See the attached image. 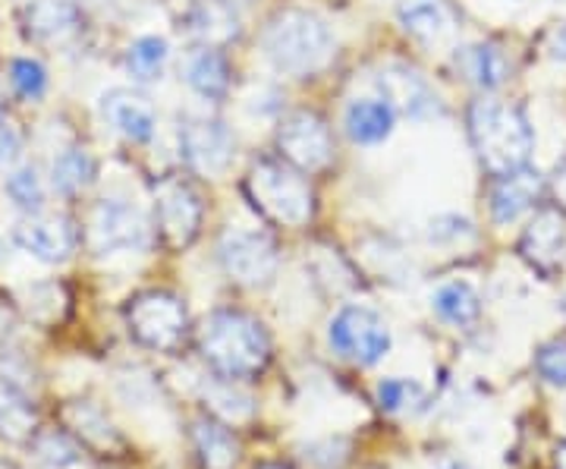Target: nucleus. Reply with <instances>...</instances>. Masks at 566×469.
<instances>
[{
	"mask_svg": "<svg viewBox=\"0 0 566 469\" xmlns=\"http://www.w3.org/2000/svg\"><path fill=\"white\" fill-rule=\"evenodd\" d=\"M199 350L218 378L245 382V378L262 375L268 366L271 337L259 319L237 312V309H218L202 322Z\"/></svg>",
	"mask_w": 566,
	"mask_h": 469,
	"instance_id": "nucleus-1",
	"label": "nucleus"
},
{
	"mask_svg": "<svg viewBox=\"0 0 566 469\" xmlns=\"http://www.w3.org/2000/svg\"><path fill=\"white\" fill-rule=\"evenodd\" d=\"M469 139L491 177H506L526 167L535 133L520 107L482 98L469 107Z\"/></svg>",
	"mask_w": 566,
	"mask_h": 469,
	"instance_id": "nucleus-2",
	"label": "nucleus"
},
{
	"mask_svg": "<svg viewBox=\"0 0 566 469\" xmlns=\"http://www.w3.org/2000/svg\"><path fill=\"white\" fill-rule=\"evenodd\" d=\"M245 196L264 221L277 227H305L315 218V192L303 170L286 161L262 158L245 174Z\"/></svg>",
	"mask_w": 566,
	"mask_h": 469,
	"instance_id": "nucleus-3",
	"label": "nucleus"
},
{
	"mask_svg": "<svg viewBox=\"0 0 566 469\" xmlns=\"http://www.w3.org/2000/svg\"><path fill=\"white\" fill-rule=\"evenodd\" d=\"M264 51L281 73L308 76L334 58V39L322 17L308 10H281L264 29Z\"/></svg>",
	"mask_w": 566,
	"mask_h": 469,
	"instance_id": "nucleus-4",
	"label": "nucleus"
},
{
	"mask_svg": "<svg viewBox=\"0 0 566 469\" xmlns=\"http://www.w3.org/2000/svg\"><path fill=\"white\" fill-rule=\"evenodd\" d=\"M126 325L133 341L155 353H177L189 331V312L177 293L167 290H145L129 300Z\"/></svg>",
	"mask_w": 566,
	"mask_h": 469,
	"instance_id": "nucleus-5",
	"label": "nucleus"
},
{
	"mask_svg": "<svg viewBox=\"0 0 566 469\" xmlns=\"http://www.w3.org/2000/svg\"><path fill=\"white\" fill-rule=\"evenodd\" d=\"M334 353L356 366H375L390 353V331L378 312L365 306H344L327 327Z\"/></svg>",
	"mask_w": 566,
	"mask_h": 469,
	"instance_id": "nucleus-6",
	"label": "nucleus"
},
{
	"mask_svg": "<svg viewBox=\"0 0 566 469\" xmlns=\"http://www.w3.org/2000/svg\"><path fill=\"white\" fill-rule=\"evenodd\" d=\"M218 256H221L223 271L243 286H268L281 268L277 246L262 230L230 227L221 237Z\"/></svg>",
	"mask_w": 566,
	"mask_h": 469,
	"instance_id": "nucleus-7",
	"label": "nucleus"
},
{
	"mask_svg": "<svg viewBox=\"0 0 566 469\" xmlns=\"http://www.w3.org/2000/svg\"><path fill=\"white\" fill-rule=\"evenodd\" d=\"M202 199L182 177H164L155 186V227L167 249L180 252L199 237L202 227Z\"/></svg>",
	"mask_w": 566,
	"mask_h": 469,
	"instance_id": "nucleus-8",
	"label": "nucleus"
},
{
	"mask_svg": "<svg viewBox=\"0 0 566 469\" xmlns=\"http://www.w3.org/2000/svg\"><path fill=\"white\" fill-rule=\"evenodd\" d=\"M148 218L123 199H102L88 218V246L95 256L139 252L148 246Z\"/></svg>",
	"mask_w": 566,
	"mask_h": 469,
	"instance_id": "nucleus-9",
	"label": "nucleus"
},
{
	"mask_svg": "<svg viewBox=\"0 0 566 469\" xmlns=\"http://www.w3.org/2000/svg\"><path fill=\"white\" fill-rule=\"evenodd\" d=\"M277 152L290 167L303 174H318L334 161L331 126L315 111H296L277 129Z\"/></svg>",
	"mask_w": 566,
	"mask_h": 469,
	"instance_id": "nucleus-10",
	"label": "nucleus"
},
{
	"mask_svg": "<svg viewBox=\"0 0 566 469\" xmlns=\"http://www.w3.org/2000/svg\"><path fill=\"white\" fill-rule=\"evenodd\" d=\"M180 152L202 177H221L233 161V136L214 117H186L180 123Z\"/></svg>",
	"mask_w": 566,
	"mask_h": 469,
	"instance_id": "nucleus-11",
	"label": "nucleus"
},
{
	"mask_svg": "<svg viewBox=\"0 0 566 469\" xmlns=\"http://www.w3.org/2000/svg\"><path fill=\"white\" fill-rule=\"evenodd\" d=\"M520 252L528 265L535 268L542 278H554L566 256V218L564 208L545 205L535 211V218L528 221L520 240Z\"/></svg>",
	"mask_w": 566,
	"mask_h": 469,
	"instance_id": "nucleus-12",
	"label": "nucleus"
},
{
	"mask_svg": "<svg viewBox=\"0 0 566 469\" xmlns=\"http://www.w3.org/2000/svg\"><path fill=\"white\" fill-rule=\"evenodd\" d=\"M381 102L394 107V114H403L409 121H431L441 114V98L438 92L424 82L422 73L409 66H387L378 76Z\"/></svg>",
	"mask_w": 566,
	"mask_h": 469,
	"instance_id": "nucleus-13",
	"label": "nucleus"
},
{
	"mask_svg": "<svg viewBox=\"0 0 566 469\" xmlns=\"http://www.w3.org/2000/svg\"><path fill=\"white\" fill-rule=\"evenodd\" d=\"M13 240L22 252L35 256L39 262L57 265L63 259H70V252L76 246V230L66 218H57V215H29L25 221L17 225Z\"/></svg>",
	"mask_w": 566,
	"mask_h": 469,
	"instance_id": "nucleus-14",
	"label": "nucleus"
},
{
	"mask_svg": "<svg viewBox=\"0 0 566 469\" xmlns=\"http://www.w3.org/2000/svg\"><path fill=\"white\" fill-rule=\"evenodd\" d=\"M102 117L129 143H148L155 136V107L136 88H111L102 95Z\"/></svg>",
	"mask_w": 566,
	"mask_h": 469,
	"instance_id": "nucleus-15",
	"label": "nucleus"
},
{
	"mask_svg": "<svg viewBox=\"0 0 566 469\" xmlns=\"http://www.w3.org/2000/svg\"><path fill=\"white\" fill-rule=\"evenodd\" d=\"M397 17L406 32L428 48L450 44L460 32V20L447 0H400Z\"/></svg>",
	"mask_w": 566,
	"mask_h": 469,
	"instance_id": "nucleus-16",
	"label": "nucleus"
},
{
	"mask_svg": "<svg viewBox=\"0 0 566 469\" xmlns=\"http://www.w3.org/2000/svg\"><path fill=\"white\" fill-rule=\"evenodd\" d=\"M542 196V174L532 167H520L506 177H497V184L491 189V218L494 225H513L516 218H523L532 205Z\"/></svg>",
	"mask_w": 566,
	"mask_h": 469,
	"instance_id": "nucleus-17",
	"label": "nucleus"
},
{
	"mask_svg": "<svg viewBox=\"0 0 566 469\" xmlns=\"http://www.w3.org/2000/svg\"><path fill=\"white\" fill-rule=\"evenodd\" d=\"M182 22L189 35L202 41L205 48H223L240 39V17L227 0H192Z\"/></svg>",
	"mask_w": 566,
	"mask_h": 469,
	"instance_id": "nucleus-18",
	"label": "nucleus"
},
{
	"mask_svg": "<svg viewBox=\"0 0 566 469\" xmlns=\"http://www.w3.org/2000/svg\"><path fill=\"white\" fill-rule=\"evenodd\" d=\"M61 423L70 435H76L82 445L95 450H111L120 445V435L104 416V409L92 400H73L61 407Z\"/></svg>",
	"mask_w": 566,
	"mask_h": 469,
	"instance_id": "nucleus-19",
	"label": "nucleus"
},
{
	"mask_svg": "<svg viewBox=\"0 0 566 469\" xmlns=\"http://www.w3.org/2000/svg\"><path fill=\"white\" fill-rule=\"evenodd\" d=\"M189 438H192V448L202 469H237L240 463V441L218 419H208V416L196 419Z\"/></svg>",
	"mask_w": 566,
	"mask_h": 469,
	"instance_id": "nucleus-20",
	"label": "nucleus"
},
{
	"mask_svg": "<svg viewBox=\"0 0 566 469\" xmlns=\"http://www.w3.org/2000/svg\"><path fill=\"white\" fill-rule=\"evenodd\" d=\"M35 431H39L35 404L17 382L0 378V438L10 445H29Z\"/></svg>",
	"mask_w": 566,
	"mask_h": 469,
	"instance_id": "nucleus-21",
	"label": "nucleus"
},
{
	"mask_svg": "<svg viewBox=\"0 0 566 469\" xmlns=\"http://www.w3.org/2000/svg\"><path fill=\"white\" fill-rule=\"evenodd\" d=\"M182 76L189 82V88L208 102H218L230 88V66L218 54V48H205V44L196 48L182 63Z\"/></svg>",
	"mask_w": 566,
	"mask_h": 469,
	"instance_id": "nucleus-22",
	"label": "nucleus"
},
{
	"mask_svg": "<svg viewBox=\"0 0 566 469\" xmlns=\"http://www.w3.org/2000/svg\"><path fill=\"white\" fill-rule=\"evenodd\" d=\"M394 107L381 98H359L346 107V133L359 145H381L394 133Z\"/></svg>",
	"mask_w": 566,
	"mask_h": 469,
	"instance_id": "nucleus-23",
	"label": "nucleus"
},
{
	"mask_svg": "<svg viewBox=\"0 0 566 469\" xmlns=\"http://www.w3.org/2000/svg\"><path fill=\"white\" fill-rule=\"evenodd\" d=\"M25 17L32 35L41 41H70L82 25L76 0H35Z\"/></svg>",
	"mask_w": 566,
	"mask_h": 469,
	"instance_id": "nucleus-24",
	"label": "nucleus"
},
{
	"mask_svg": "<svg viewBox=\"0 0 566 469\" xmlns=\"http://www.w3.org/2000/svg\"><path fill=\"white\" fill-rule=\"evenodd\" d=\"M460 66H463V73L469 76V82H475L479 88H485V92H494V88H501L510 76V61H506V54L497 48V44H472V48H465L463 58H460Z\"/></svg>",
	"mask_w": 566,
	"mask_h": 469,
	"instance_id": "nucleus-25",
	"label": "nucleus"
},
{
	"mask_svg": "<svg viewBox=\"0 0 566 469\" xmlns=\"http://www.w3.org/2000/svg\"><path fill=\"white\" fill-rule=\"evenodd\" d=\"M431 306H434V312L444 319L447 325L465 327L472 325V322H479V315H482V300H479L475 286L465 284V281H450V284L441 286L434 293Z\"/></svg>",
	"mask_w": 566,
	"mask_h": 469,
	"instance_id": "nucleus-26",
	"label": "nucleus"
},
{
	"mask_svg": "<svg viewBox=\"0 0 566 469\" xmlns=\"http://www.w3.org/2000/svg\"><path fill=\"white\" fill-rule=\"evenodd\" d=\"M170 58V48L167 41L158 39V35H145V39H136L126 51V70L136 82H155L161 80L164 63Z\"/></svg>",
	"mask_w": 566,
	"mask_h": 469,
	"instance_id": "nucleus-27",
	"label": "nucleus"
},
{
	"mask_svg": "<svg viewBox=\"0 0 566 469\" xmlns=\"http://www.w3.org/2000/svg\"><path fill=\"white\" fill-rule=\"evenodd\" d=\"M95 180V161L85 148H66L51 167V184L61 196H73Z\"/></svg>",
	"mask_w": 566,
	"mask_h": 469,
	"instance_id": "nucleus-28",
	"label": "nucleus"
},
{
	"mask_svg": "<svg viewBox=\"0 0 566 469\" xmlns=\"http://www.w3.org/2000/svg\"><path fill=\"white\" fill-rule=\"evenodd\" d=\"M205 407L211 409L223 423H243L255 413V400L243 394L240 388H233L230 378H214L205 388Z\"/></svg>",
	"mask_w": 566,
	"mask_h": 469,
	"instance_id": "nucleus-29",
	"label": "nucleus"
},
{
	"mask_svg": "<svg viewBox=\"0 0 566 469\" xmlns=\"http://www.w3.org/2000/svg\"><path fill=\"white\" fill-rule=\"evenodd\" d=\"M29 445H32L35 460L44 463V467L66 469V467H73V463H80V445L70 438V431L39 429L35 435H32V441H29Z\"/></svg>",
	"mask_w": 566,
	"mask_h": 469,
	"instance_id": "nucleus-30",
	"label": "nucleus"
},
{
	"mask_svg": "<svg viewBox=\"0 0 566 469\" xmlns=\"http://www.w3.org/2000/svg\"><path fill=\"white\" fill-rule=\"evenodd\" d=\"M10 82H13L17 95L25 98V102H39L41 95L48 92V73L32 58H20V61L10 63Z\"/></svg>",
	"mask_w": 566,
	"mask_h": 469,
	"instance_id": "nucleus-31",
	"label": "nucleus"
},
{
	"mask_svg": "<svg viewBox=\"0 0 566 469\" xmlns=\"http://www.w3.org/2000/svg\"><path fill=\"white\" fill-rule=\"evenodd\" d=\"M535 372L551 388H566V337L547 341L535 350Z\"/></svg>",
	"mask_w": 566,
	"mask_h": 469,
	"instance_id": "nucleus-32",
	"label": "nucleus"
},
{
	"mask_svg": "<svg viewBox=\"0 0 566 469\" xmlns=\"http://www.w3.org/2000/svg\"><path fill=\"white\" fill-rule=\"evenodd\" d=\"M7 192H10V199L20 205L22 211H29V215H39L41 205H44V192H41V180L39 174H35V167H22V170H17V174L7 180Z\"/></svg>",
	"mask_w": 566,
	"mask_h": 469,
	"instance_id": "nucleus-33",
	"label": "nucleus"
},
{
	"mask_svg": "<svg viewBox=\"0 0 566 469\" xmlns=\"http://www.w3.org/2000/svg\"><path fill=\"white\" fill-rule=\"evenodd\" d=\"M378 404L387 413H403V409L422 404V388L409 378H385L378 385Z\"/></svg>",
	"mask_w": 566,
	"mask_h": 469,
	"instance_id": "nucleus-34",
	"label": "nucleus"
},
{
	"mask_svg": "<svg viewBox=\"0 0 566 469\" xmlns=\"http://www.w3.org/2000/svg\"><path fill=\"white\" fill-rule=\"evenodd\" d=\"M469 233H472V225L465 218H457V215H441V218H434L431 227H428V240L431 243L460 240V237H469Z\"/></svg>",
	"mask_w": 566,
	"mask_h": 469,
	"instance_id": "nucleus-35",
	"label": "nucleus"
},
{
	"mask_svg": "<svg viewBox=\"0 0 566 469\" xmlns=\"http://www.w3.org/2000/svg\"><path fill=\"white\" fill-rule=\"evenodd\" d=\"M22 139L20 129L13 126V121L0 117V170H10L13 164L20 161Z\"/></svg>",
	"mask_w": 566,
	"mask_h": 469,
	"instance_id": "nucleus-36",
	"label": "nucleus"
},
{
	"mask_svg": "<svg viewBox=\"0 0 566 469\" xmlns=\"http://www.w3.org/2000/svg\"><path fill=\"white\" fill-rule=\"evenodd\" d=\"M542 51H545L551 61L566 63V22L547 25L545 35H542Z\"/></svg>",
	"mask_w": 566,
	"mask_h": 469,
	"instance_id": "nucleus-37",
	"label": "nucleus"
},
{
	"mask_svg": "<svg viewBox=\"0 0 566 469\" xmlns=\"http://www.w3.org/2000/svg\"><path fill=\"white\" fill-rule=\"evenodd\" d=\"M17 319H20V312H17V306H13V300L0 293V341H7V337L13 334Z\"/></svg>",
	"mask_w": 566,
	"mask_h": 469,
	"instance_id": "nucleus-38",
	"label": "nucleus"
},
{
	"mask_svg": "<svg viewBox=\"0 0 566 469\" xmlns=\"http://www.w3.org/2000/svg\"><path fill=\"white\" fill-rule=\"evenodd\" d=\"M551 192H554V199H557V208H564L566 211V161L557 164V170H554V177H551Z\"/></svg>",
	"mask_w": 566,
	"mask_h": 469,
	"instance_id": "nucleus-39",
	"label": "nucleus"
},
{
	"mask_svg": "<svg viewBox=\"0 0 566 469\" xmlns=\"http://www.w3.org/2000/svg\"><path fill=\"white\" fill-rule=\"evenodd\" d=\"M554 463H557V469H566V441H560V445H557Z\"/></svg>",
	"mask_w": 566,
	"mask_h": 469,
	"instance_id": "nucleus-40",
	"label": "nucleus"
},
{
	"mask_svg": "<svg viewBox=\"0 0 566 469\" xmlns=\"http://www.w3.org/2000/svg\"><path fill=\"white\" fill-rule=\"evenodd\" d=\"M434 469H465V463H460V460H450V457H447V460H438V463H434Z\"/></svg>",
	"mask_w": 566,
	"mask_h": 469,
	"instance_id": "nucleus-41",
	"label": "nucleus"
},
{
	"mask_svg": "<svg viewBox=\"0 0 566 469\" xmlns=\"http://www.w3.org/2000/svg\"><path fill=\"white\" fill-rule=\"evenodd\" d=\"M259 469H286V467H281V463H262Z\"/></svg>",
	"mask_w": 566,
	"mask_h": 469,
	"instance_id": "nucleus-42",
	"label": "nucleus"
},
{
	"mask_svg": "<svg viewBox=\"0 0 566 469\" xmlns=\"http://www.w3.org/2000/svg\"><path fill=\"white\" fill-rule=\"evenodd\" d=\"M564 309H566V303H564Z\"/></svg>",
	"mask_w": 566,
	"mask_h": 469,
	"instance_id": "nucleus-43",
	"label": "nucleus"
}]
</instances>
